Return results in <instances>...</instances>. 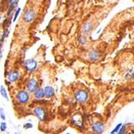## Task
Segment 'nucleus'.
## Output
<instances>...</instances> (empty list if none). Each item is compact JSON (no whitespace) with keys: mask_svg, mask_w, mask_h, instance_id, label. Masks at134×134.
Segmentation results:
<instances>
[{"mask_svg":"<svg viewBox=\"0 0 134 134\" xmlns=\"http://www.w3.org/2000/svg\"><path fill=\"white\" fill-rule=\"evenodd\" d=\"M36 18V12L33 9L26 10L23 15V20L24 23H32Z\"/></svg>","mask_w":134,"mask_h":134,"instance_id":"obj_1","label":"nucleus"},{"mask_svg":"<svg viewBox=\"0 0 134 134\" xmlns=\"http://www.w3.org/2000/svg\"><path fill=\"white\" fill-rule=\"evenodd\" d=\"M8 34H9V29L8 28H4V31L3 32V35L1 36V39H0L1 42H3V40L5 39V38H6L8 36Z\"/></svg>","mask_w":134,"mask_h":134,"instance_id":"obj_16","label":"nucleus"},{"mask_svg":"<svg viewBox=\"0 0 134 134\" xmlns=\"http://www.w3.org/2000/svg\"><path fill=\"white\" fill-rule=\"evenodd\" d=\"M78 43H79L80 44H82V45L86 44V43H87V39H86V36H85V35L80 36V38H79V39H78Z\"/></svg>","mask_w":134,"mask_h":134,"instance_id":"obj_17","label":"nucleus"},{"mask_svg":"<svg viewBox=\"0 0 134 134\" xmlns=\"http://www.w3.org/2000/svg\"><path fill=\"white\" fill-rule=\"evenodd\" d=\"M19 76V72H11L8 73V80L10 82H15L18 79Z\"/></svg>","mask_w":134,"mask_h":134,"instance_id":"obj_12","label":"nucleus"},{"mask_svg":"<svg viewBox=\"0 0 134 134\" xmlns=\"http://www.w3.org/2000/svg\"><path fill=\"white\" fill-rule=\"evenodd\" d=\"M20 11H21V8H20V7L17 8V10L16 11L15 15H14V18H13L12 22H16V19H18V16H19V13H20Z\"/></svg>","mask_w":134,"mask_h":134,"instance_id":"obj_18","label":"nucleus"},{"mask_svg":"<svg viewBox=\"0 0 134 134\" xmlns=\"http://www.w3.org/2000/svg\"><path fill=\"white\" fill-rule=\"evenodd\" d=\"M27 87H28V92H31V93H33L38 88V82H37V80L35 78L30 79L29 81L28 82V84H27Z\"/></svg>","mask_w":134,"mask_h":134,"instance_id":"obj_6","label":"nucleus"},{"mask_svg":"<svg viewBox=\"0 0 134 134\" xmlns=\"http://www.w3.org/2000/svg\"><path fill=\"white\" fill-rule=\"evenodd\" d=\"M2 15H0V24H1L2 23Z\"/></svg>","mask_w":134,"mask_h":134,"instance_id":"obj_24","label":"nucleus"},{"mask_svg":"<svg viewBox=\"0 0 134 134\" xmlns=\"http://www.w3.org/2000/svg\"><path fill=\"white\" fill-rule=\"evenodd\" d=\"M36 1H40V0H36Z\"/></svg>","mask_w":134,"mask_h":134,"instance_id":"obj_26","label":"nucleus"},{"mask_svg":"<svg viewBox=\"0 0 134 134\" xmlns=\"http://www.w3.org/2000/svg\"><path fill=\"white\" fill-rule=\"evenodd\" d=\"M0 94H1V96L3 97H4L6 100H9L8 99V92H6V90L5 88V87L3 85H1V87H0Z\"/></svg>","mask_w":134,"mask_h":134,"instance_id":"obj_15","label":"nucleus"},{"mask_svg":"<svg viewBox=\"0 0 134 134\" xmlns=\"http://www.w3.org/2000/svg\"><path fill=\"white\" fill-rule=\"evenodd\" d=\"M88 98V93L85 90H78L75 93V99L80 103H84Z\"/></svg>","mask_w":134,"mask_h":134,"instance_id":"obj_5","label":"nucleus"},{"mask_svg":"<svg viewBox=\"0 0 134 134\" xmlns=\"http://www.w3.org/2000/svg\"><path fill=\"white\" fill-rule=\"evenodd\" d=\"M2 53H3V51H2V50L0 49V58L2 57Z\"/></svg>","mask_w":134,"mask_h":134,"instance_id":"obj_25","label":"nucleus"},{"mask_svg":"<svg viewBox=\"0 0 134 134\" xmlns=\"http://www.w3.org/2000/svg\"><path fill=\"white\" fill-rule=\"evenodd\" d=\"M88 56H89V59L91 60H92V61H96V60H98L99 59V53L95 51V50H91L89 51L88 53Z\"/></svg>","mask_w":134,"mask_h":134,"instance_id":"obj_10","label":"nucleus"},{"mask_svg":"<svg viewBox=\"0 0 134 134\" xmlns=\"http://www.w3.org/2000/svg\"><path fill=\"white\" fill-rule=\"evenodd\" d=\"M124 130H125V127L124 126V127H122V129H120V131L118 132V133H120V134H121V133H124Z\"/></svg>","mask_w":134,"mask_h":134,"instance_id":"obj_23","label":"nucleus"},{"mask_svg":"<svg viewBox=\"0 0 134 134\" xmlns=\"http://www.w3.org/2000/svg\"><path fill=\"white\" fill-rule=\"evenodd\" d=\"M71 121L73 124H75V125H77L79 128H82L83 126V118L82 117L78 115V114H75L73 115L72 119H71Z\"/></svg>","mask_w":134,"mask_h":134,"instance_id":"obj_8","label":"nucleus"},{"mask_svg":"<svg viewBox=\"0 0 134 134\" xmlns=\"http://www.w3.org/2000/svg\"><path fill=\"white\" fill-rule=\"evenodd\" d=\"M121 124H118V125H117V126L116 127V129H114V130H113V131H112V132H111V134H113V133L116 132L117 131H119V129L120 128V127H121Z\"/></svg>","mask_w":134,"mask_h":134,"instance_id":"obj_21","label":"nucleus"},{"mask_svg":"<svg viewBox=\"0 0 134 134\" xmlns=\"http://www.w3.org/2000/svg\"><path fill=\"white\" fill-rule=\"evenodd\" d=\"M34 114L36 116L40 121H44L46 119V111L43 107H36V108L33 110Z\"/></svg>","mask_w":134,"mask_h":134,"instance_id":"obj_4","label":"nucleus"},{"mask_svg":"<svg viewBox=\"0 0 134 134\" xmlns=\"http://www.w3.org/2000/svg\"><path fill=\"white\" fill-rule=\"evenodd\" d=\"M92 28H93V25H92L91 23H85L84 26H83V33H84V34H86V35L89 34V33L92 30Z\"/></svg>","mask_w":134,"mask_h":134,"instance_id":"obj_14","label":"nucleus"},{"mask_svg":"<svg viewBox=\"0 0 134 134\" xmlns=\"http://www.w3.org/2000/svg\"><path fill=\"white\" fill-rule=\"evenodd\" d=\"M24 67L28 72H32L37 68V62L36 61L35 59H27L26 61L24 62Z\"/></svg>","mask_w":134,"mask_h":134,"instance_id":"obj_3","label":"nucleus"},{"mask_svg":"<svg viewBox=\"0 0 134 134\" xmlns=\"http://www.w3.org/2000/svg\"><path fill=\"white\" fill-rule=\"evenodd\" d=\"M92 129H93V132L95 133H102L103 132L105 129V127H104V124L101 122H95L93 124Z\"/></svg>","mask_w":134,"mask_h":134,"instance_id":"obj_7","label":"nucleus"},{"mask_svg":"<svg viewBox=\"0 0 134 134\" xmlns=\"http://www.w3.org/2000/svg\"><path fill=\"white\" fill-rule=\"evenodd\" d=\"M6 129V124L5 122H3L0 124V130L2 132H5Z\"/></svg>","mask_w":134,"mask_h":134,"instance_id":"obj_19","label":"nucleus"},{"mask_svg":"<svg viewBox=\"0 0 134 134\" xmlns=\"http://www.w3.org/2000/svg\"><path fill=\"white\" fill-rule=\"evenodd\" d=\"M34 96L36 99L37 100H41L43 97H44V89L43 88H37L34 92Z\"/></svg>","mask_w":134,"mask_h":134,"instance_id":"obj_13","label":"nucleus"},{"mask_svg":"<svg viewBox=\"0 0 134 134\" xmlns=\"http://www.w3.org/2000/svg\"><path fill=\"white\" fill-rule=\"evenodd\" d=\"M43 89H44V97L49 99L54 96L55 91L52 86H45Z\"/></svg>","mask_w":134,"mask_h":134,"instance_id":"obj_9","label":"nucleus"},{"mask_svg":"<svg viewBox=\"0 0 134 134\" xmlns=\"http://www.w3.org/2000/svg\"><path fill=\"white\" fill-rule=\"evenodd\" d=\"M19 1V0H9V7H8V15H11V13L13 11L14 8L16 6Z\"/></svg>","mask_w":134,"mask_h":134,"instance_id":"obj_11","label":"nucleus"},{"mask_svg":"<svg viewBox=\"0 0 134 134\" xmlns=\"http://www.w3.org/2000/svg\"><path fill=\"white\" fill-rule=\"evenodd\" d=\"M29 94L28 92H27L26 91H19L17 95H16V100L20 104H26L29 101Z\"/></svg>","mask_w":134,"mask_h":134,"instance_id":"obj_2","label":"nucleus"},{"mask_svg":"<svg viewBox=\"0 0 134 134\" xmlns=\"http://www.w3.org/2000/svg\"><path fill=\"white\" fill-rule=\"evenodd\" d=\"M0 118L3 119V120H5V119H6V116H5L4 110H3V109H2V108H0Z\"/></svg>","mask_w":134,"mask_h":134,"instance_id":"obj_20","label":"nucleus"},{"mask_svg":"<svg viewBox=\"0 0 134 134\" xmlns=\"http://www.w3.org/2000/svg\"><path fill=\"white\" fill-rule=\"evenodd\" d=\"M24 127L25 129H30V128H32V124L28 123V124H25L24 125Z\"/></svg>","mask_w":134,"mask_h":134,"instance_id":"obj_22","label":"nucleus"}]
</instances>
